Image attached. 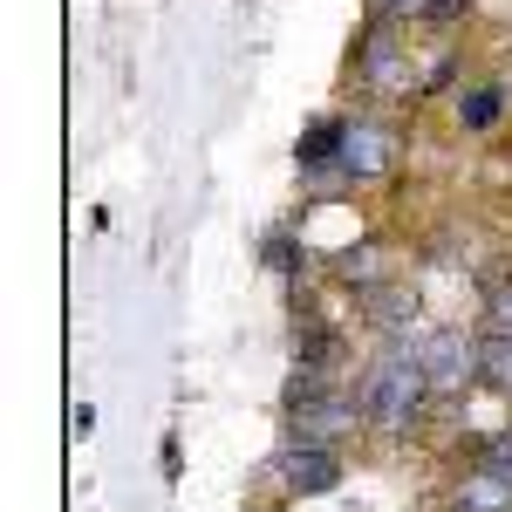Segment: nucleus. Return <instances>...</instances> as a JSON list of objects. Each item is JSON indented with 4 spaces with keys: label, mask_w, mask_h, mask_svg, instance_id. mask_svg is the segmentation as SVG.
<instances>
[{
    "label": "nucleus",
    "mask_w": 512,
    "mask_h": 512,
    "mask_svg": "<svg viewBox=\"0 0 512 512\" xmlns=\"http://www.w3.org/2000/svg\"><path fill=\"white\" fill-rule=\"evenodd\" d=\"M424 396H431V376H424V355L417 342L403 335L390 349L369 362V376H362V424H376V431H410L417 417H424Z\"/></svg>",
    "instance_id": "f257e3e1"
},
{
    "label": "nucleus",
    "mask_w": 512,
    "mask_h": 512,
    "mask_svg": "<svg viewBox=\"0 0 512 512\" xmlns=\"http://www.w3.org/2000/svg\"><path fill=\"white\" fill-rule=\"evenodd\" d=\"M390 164H396V130L390 123H376V117H349L342 123V158H335V171L342 178H390Z\"/></svg>",
    "instance_id": "f03ea898"
},
{
    "label": "nucleus",
    "mask_w": 512,
    "mask_h": 512,
    "mask_svg": "<svg viewBox=\"0 0 512 512\" xmlns=\"http://www.w3.org/2000/svg\"><path fill=\"white\" fill-rule=\"evenodd\" d=\"M417 355H424L431 390H465V383L478 376V342H472V335H458V328H437Z\"/></svg>",
    "instance_id": "7ed1b4c3"
},
{
    "label": "nucleus",
    "mask_w": 512,
    "mask_h": 512,
    "mask_svg": "<svg viewBox=\"0 0 512 512\" xmlns=\"http://www.w3.org/2000/svg\"><path fill=\"white\" fill-rule=\"evenodd\" d=\"M362 424V403H349V396H315V403H301L294 410V431H301V444H342V437Z\"/></svg>",
    "instance_id": "20e7f679"
},
{
    "label": "nucleus",
    "mask_w": 512,
    "mask_h": 512,
    "mask_svg": "<svg viewBox=\"0 0 512 512\" xmlns=\"http://www.w3.org/2000/svg\"><path fill=\"white\" fill-rule=\"evenodd\" d=\"M280 478H287V492H328V485H342V458L328 444H287Z\"/></svg>",
    "instance_id": "39448f33"
},
{
    "label": "nucleus",
    "mask_w": 512,
    "mask_h": 512,
    "mask_svg": "<svg viewBox=\"0 0 512 512\" xmlns=\"http://www.w3.org/2000/svg\"><path fill=\"white\" fill-rule=\"evenodd\" d=\"M362 315L376 321L390 342H403V335H410V315H417V301H410L403 287H390V280H383V287H362Z\"/></svg>",
    "instance_id": "423d86ee"
},
{
    "label": "nucleus",
    "mask_w": 512,
    "mask_h": 512,
    "mask_svg": "<svg viewBox=\"0 0 512 512\" xmlns=\"http://www.w3.org/2000/svg\"><path fill=\"white\" fill-rule=\"evenodd\" d=\"M355 76L369 82V89H396V82H403V55H396L390 28H376V35L362 41V55H355Z\"/></svg>",
    "instance_id": "0eeeda50"
},
{
    "label": "nucleus",
    "mask_w": 512,
    "mask_h": 512,
    "mask_svg": "<svg viewBox=\"0 0 512 512\" xmlns=\"http://www.w3.org/2000/svg\"><path fill=\"white\" fill-rule=\"evenodd\" d=\"M451 512H512V485H506V478H492L485 465H472V472L458 478Z\"/></svg>",
    "instance_id": "6e6552de"
},
{
    "label": "nucleus",
    "mask_w": 512,
    "mask_h": 512,
    "mask_svg": "<svg viewBox=\"0 0 512 512\" xmlns=\"http://www.w3.org/2000/svg\"><path fill=\"white\" fill-rule=\"evenodd\" d=\"M499 117H506V89L478 82V89H465V96H458V123H465V130H492Z\"/></svg>",
    "instance_id": "1a4fd4ad"
},
{
    "label": "nucleus",
    "mask_w": 512,
    "mask_h": 512,
    "mask_svg": "<svg viewBox=\"0 0 512 512\" xmlns=\"http://www.w3.org/2000/svg\"><path fill=\"white\" fill-rule=\"evenodd\" d=\"M335 158H342V123H315V130L301 137V164L321 171V164H335Z\"/></svg>",
    "instance_id": "9d476101"
},
{
    "label": "nucleus",
    "mask_w": 512,
    "mask_h": 512,
    "mask_svg": "<svg viewBox=\"0 0 512 512\" xmlns=\"http://www.w3.org/2000/svg\"><path fill=\"white\" fill-rule=\"evenodd\" d=\"M342 274H355L362 287H383V246H355V253H342ZM355 287V294H362Z\"/></svg>",
    "instance_id": "9b49d317"
},
{
    "label": "nucleus",
    "mask_w": 512,
    "mask_h": 512,
    "mask_svg": "<svg viewBox=\"0 0 512 512\" xmlns=\"http://www.w3.org/2000/svg\"><path fill=\"white\" fill-rule=\"evenodd\" d=\"M478 465H485V472H492V478H506V485H512V424H506V431H499V437H492L485 451H478Z\"/></svg>",
    "instance_id": "f8f14e48"
},
{
    "label": "nucleus",
    "mask_w": 512,
    "mask_h": 512,
    "mask_svg": "<svg viewBox=\"0 0 512 512\" xmlns=\"http://www.w3.org/2000/svg\"><path fill=\"white\" fill-rule=\"evenodd\" d=\"M492 335H512V287L492 294Z\"/></svg>",
    "instance_id": "ddd939ff"
}]
</instances>
